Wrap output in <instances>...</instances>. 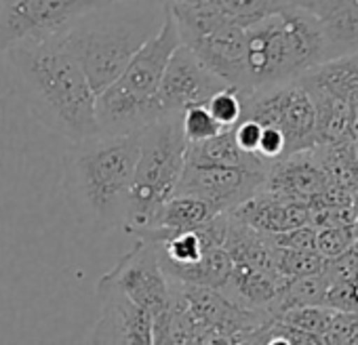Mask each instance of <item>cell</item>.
<instances>
[{
  "label": "cell",
  "mask_w": 358,
  "mask_h": 345,
  "mask_svg": "<svg viewBox=\"0 0 358 345\" xmlns=\"http://www.w3.org/2000/svg\"><path fill=\"white\" fill-rule=\"evenodd\" d=\"M32 116L72 143L99 135L87 76L59 38L20 45L5 53Z\"/></svg>",
  "instance_id": "1"
},
{
  "label": "cell",
  "mask_w": 358,
  "mask_h": 345,
  "mask_svg": "<svg viewBox=\"0 0 358 345\" xmlns=\"http://www.w3.org/2000/svg\"><path fill=\"white\" fill-rule=\"evenodd\" d=\"M162 22V0H122L91 9L62 36V43L80 66L93 93L101 95L120 78Z\"/></svg>",
  "instance_id": "2"
},
{
  "label": "cell",
  "mask_w": 358,
  "mask_h": 345,
  "mask_svg": "<svg viewBox=\"0 0 358 345\" xmlns=\"http://www.w3.org/2000/svg\"><path fill=\"white\" fill-rule=\"evenodd\" d=\"M137 162V133L97 135L72 143L64 154V186L78 217L110 232L124 228Z\"/></svg>",
  "instance_id": "3"
},
{
  "label": "cell",
  "mask_w": 358,
  "mask_h": 345,
  "mask_svg": "<svg viewBox=\"0 0 358 345\" xmlns=\"http://www.w3.org/2000/svg\"><path fill=\"white\" fill-rule=\"evenodd\" d=\"M247 93L297 82L324 64L316 17L308 9H287L245 28Z\"/></svg>",
  "instance_id": "4"
},
{
  "label": "cell",
  "mask_w": 358,
  "mask_h": 345,
  "mask_svg": "<svg viewBox=\"0 0 358 345\" xmlns=\"http://www.w3.org/2000/svg\"><path fill=\"white\" fill-rule=\"evenodd\" d=\"M182 45L164 5L160 30L137 51L120 78L95 99L99 135H133L160 118L158 89L175 49Z\"/></svg>",
  "instance_id": "5"
},
{
  "label": "cell",
  "mask_w": 358,
  "mask_h": 345,
  "mask_svg": "<svg viewBox=\"0 0 358 345\" xmlns=\"http://www.w3.org/2000/svg\"><path fill=\"white\" fill-rule=\"evenodd\" d=\"M186 147L182 116H164L137 131V162L122 228L127 234H141L175 194L186 168Z\"/></svg>",
  "instance_id": "6"
},
{
  "label": "cell",
  "mask_w": 358,
  "mask_h": 345,
  "mask_svg": "<svg viewBox=\"0 0 358 345\" xmlns=\"http://www.w3.org/2000/svg\"><path fill=\"white\" fill-rule=\"evenodd\" d=\"M166 5V3H164ZM169 7L182 45L228 87L247 93L245 28L205 5Z\"/></svg>",
  "instance_id": "7"
},
{
  "label": "cell",
  "mask_w": 358,
  "mask_h": 345,
  "mask_svg": "<svg viewBox=\"0 0 358 345\" xmlns=\"http://www.w3.org/2000/svg\"><path fill=\"white\" fill-rule=\"evenodd\" d=\"M241 120H253L259 126L278 129L285 137V156L316 147V110L299 82L241 93Z\"/></svg>",
  "instance_id": "8"
},
{
  "label": "cell",
  "mask_w": 358,
  "mask_h": 345,
  "mask_svg": "<svg viewBox=\"0 0 358 345\" xmlns=\"http://www.w3.org/2000/svg\"><path fill=\"white\" fill-rule=\"evenodd\" d=\"M95 7L97 0H0V55L64 36Z\"/></svg>",
  "instance_id": "9"
},
{
  "label": "cell",
  "mask_w": 358,
  "mask_h": 345,
  "mask_svg": "<svg viewBox=\"0 0 358 345\" xmlns=\"http://www.w3.org/2000/svg\"><path fill=\"white\" fill-rule=\"evenodd\" d=\"M101 280L116 286L133 303L145 309L154 318V326L171 316L175 288L158 263L154 244L137 240V244L122 255Z\"/></svg>",
  "instance_id": "10"
},
{
  "label": "cell",
  "mask_w": 358,
  "mask_h": 345,
  "mask_svg": "<svg viewBox=\"0 0 358 345\" xmlns=\"http://www.w3.org/2000/svg\"><path fill=\"white\" fill-rule=\"evenodd\" d=\"M266 172L230 166L186 164L175 194L192 196L211 205L217 213H230L264 190Z\"/></svg>",
  "instance_id": "11"
},
{
  "label": "cell",
  "mask_w": 358,
  "mask_h": 345,
  "mask_svg": "<svg viewBox=\"0 0 358 345\" xmlns=\"http://www.w3.org/2000/svg\"><path fill=\"white\" fill-rule=\"evenodd\" d=\"M228 85L209 72L192 51L179 45L171 55L162 82L158 89V112L164 116H182L190 108L207 105L213 95L224 91Z\"/></svg>",
  "instance_id": "12"
},
{
  "label": "cell",
  "mask_w": 358,
  "mask_h": 345,
  "mask_svg": "<svg viewBox=\"0 0 358 345\" xmlns=\"http://www.w3.org/2000/svg\"><path fill=\"white\" fill-rule=\"evenodd\" d=\"M99 320L91 345H154V318L116 286L97 280Z\"/></svg>",
  "instance_id": "13"
},
{
  "label": "cell",
  "mask_w": 358,
  "mask_h": 345,
  "mask_svg": "<svg viewBox=\"0 0 358 345\" xmlns=\"http://www.w3.org/2000/svg\"><path fill=\"white\" fill-rule=\"evenodd\" d=\"M329 186L314 149H308L272 162L266 170L264 192L308 203Z\"/></svg>",
  "instance_id": "14"
},
{
  "label": "cell",
  "mask_w": 358,
  "mask_h": 345,
  "mask_svg": "<svg viewBox=\"0 0 358 345\" xmlns=\"http://www.w3.org/2000/svg\"><path fill=\"white\" fill-rule=\"evenodd\" d=\"M228 215L264 236H276L301 226H310V213L306 203L276 196L264 190L241 207H236L234 211H230Z\"/></svg>",
  "instance_id": "15"
},
{
  "label": "cell",
  "mask_w": 358,
  "mask_h": 345,
  "mask_svg": "<svg viewBox=\"0 0 358 345\" xmlns=\"http://www.w3.org/2000/svg\"><path fill=\"white\" fill-rule=\"evenodd\" d=\"M310 13L320 30L324 64L358 55V0H314Z\"/></svg>",
  "instance_id": "16"
},
{
  "label": "cell",
  "mask_w": 358,
  "mask_h": 345,
  "mask_svg": "<svg viewBox=\"0 0 358 345\" xmlns=\"http://www.w3.org/2000/svg\"><path fill=\"white\" fill-rule=\"evenodd\" d=\"M217 215H224V213H217L205 200L173 194L160 207V211L154 215L152 223L141 234H137L135 238L141 242L160 244V242L171 240L173 236H179L184 232H192V230L205 226L207 221H211Z\"/></svg>",
  "instance_id": "17"
},
{
  "label": "cell",
  "mask_w": 358,
  "mask_h": 345,
  "mask_svg": "<svg viewBox=\"0 0 358 345\" xmlns=\"http://www.w3.org/2000/svg\"><path fill=\"white\" fill-rule=\"evenodd\" d=\"M282 286L285 278H280L278 274L253 270L247 265H234L220 295L238 309L268 311L272 316Z\"/></svg>",
  "instance_id": "18"
},
{
  "label": "cell",
  "mask_w": 358,
  "mask_h": 345,
  "mask_svg": "<svg viewBox=\"0 0 358 345\" xmlns=\"http://www.w3.org/2000/svg\"><path fill=\"white\" fill-rule=\"evenodd\" d=\"M186 164L192 166H230V168H245L266 172L268 164L251 154H245L232 135V129L224 131L222 135L203 141V143H188L186 147Z\"/></svg>",
  "instance_id": "19"
},
{
  "label": "cell",
  "mask_w": 358,
  "mask_h": 345,
  "mask_svg": "<svg viewBox=\"0 0 358 345\" xmlns=\"http://www.w3.org/2000/svg\"><path fill=\"white\" fill-rule=\"evenodd\" d=\"M299 82L352 103L358 99V55L320 64L301 76Z\"/></svg>",
  "instance_id": "20"
},
{
  "label": "cell",
  "mask_w": 358,
  "mask_h": 345,
  "mask_svg": "<svg viewBox=\"0 0 358 345\" xmlns=\"http://www.w3.org/2000/svg\"><path fill=\"white\" fill-rule=\"evenodd\" d=\"M199 3L213 9L222 17L234 22L236 26L249 28L251 24L287 9L310 11L314 0H199Z\"/></svg>",
  "instance_id": "21"
},
{
  "label": "cell",
  "mask_w": 358,
  "mask_h": 345,
  "mask_svg": "<svg viewBox=\"0 0 358 345\" xmlns=\"http://www.w3.org/2000/svg\"><path fill=\"white\" fill-rule=\"evenodd\" d=\"M327 291H329V278L324 274L285 280V286L272 309V318L276 320L280 314L297 307H324Z\"/></svg>",
  "instance_id": "22"
},
{
  "label": "cell",
  "mask_w": 358,
  "mask_h": 345,
  "mask_svg": "<svg viewBox=\"0 0 358 345\" xmlns=\"http://www.w3.org/2000/svg\"><path fill=\"white\" fill-rule=\"evenodd\" d=\"M272 257H274V272L285 280L316 276L322 274L324 270V259L316 251H289V249L274 247Z\"/></svg>",
  "instance_id": "23"
},
{
  "label": "cell",
  "mask_w": 358,
  "mask_h": 345,
  "mask_svg": "<svg viewBox=\"0 0 358 345\" xmlns=\"http://www.w3.org/2000/svg\"><path fill=\"white\" fill-rule=\"evenodd\" d=\"M333 314L335 311L329 307H297V309H289L280 314L276 320L285 326L322 337L333 320Z\"/></svg>",
  "instance_id": "24"
},
{
  "label": "cell",
  "mask_w": 358,
  "mask_h": 345,
  "mask_svg": "<svg viewBox=\"0 0 358 345\" xmlns=\"http://www.w3.org/2000/svg\"><path fill=\"white\" fill-rule=\"evenodd\" d=\"M182 129H184V137L188 143H203V141H209L226 131V129H222V124L211 116V112L205 105L186 110L182 114Z\"/></svg>",
  "instance_id": "25"
},
{
  "label": "cell",
  "mask_w": 358,
  "mask_h": 345,
  "mask_svg": "<svg viewBox=\"0 0 358 345\" xmlns=\"http://www.w3.org/2000/svg\"><path fill=\"white\" fill-rule=\"evenodd\" d=\"M205 108L211 112V116L226 131L234 129L241 122V116H243V99H241V93L234 87H226L224 91L213 95Z\"/></svg>",
  "instance_id": "26"
},
{
  "label": "cell",
  "mask_w": 358,
  "mask_h": 345,
  "mask_svg": "<svg viewBox=\"0 0 358 345\" xmlns=\"http://www.w3.org/2000/svg\"><path fill=\"white\" fill-rule=\"evenodd\" d=\"M354 234L352 228H320L316 230V253L324 259L331 261L339 255H343L352 244H354Z\"/></svg>",
  "instance_id": "27"
},
{
  "label": "cell",
  "mask_w": 358,
  "mask_h": 345,
  "mask_svg": "<svg viewBox=\"0 0 358 345\" xmlns=\"http://www.w3.org/2000/svg\"><path fill=\"white\" fill-rule=\"evenodd\" d=\"M358 328V311H335L322 335V345H343Z\"/></svg>",
  "instance_id": "28"
},
{
  "label": "cell",
  "mask_w": 358,
  "mask_h": 345,
  "mask_svg": "<svg viewBox=\"0 0 358 345\" xmlns=\"http://www.w3.org/2000/svg\"><path fill=\"white\" fill-rule=\"evenodd\" d=\"M274 247L289 249V251H316V228L314 226H301L276 236H270Z\"/></svg>",
  "instance_id": "29"
},
{
  "label": "cell",
  "mask_w": 358,
  "mask_h": 345,
  "mask_svg": "<svg viewBox=\"0 0 358 345\" xmlns=\"http://www.w3.org/2000/svg\"><path fill=\"white\" fill-rule=\"evenodd\" d=\"M234 141L236 145L251 156H257V147H259V139H262V126L253 120H241L234 129H232ZM259 158V156H257Z\"/></svg>",
  "instance_id": "30"
},
{
  "label": "cell",
  "mask_w": 358,
  "mask_h": 345,
  "mask_svg": "<svg viewBox=\"0 0 358 345\" xmlns=\"http://www.w3.org/2000/svg\"><path fill=\"white\" fill-rule=\"evenodd\" d=\"M350 284H352V297H354V303H356V307H358V276H356L354 280H350Z\"/></svg>",
  "instance_id": "31"
},
{
  "label": "cell",
  "mask_w": 358,
  "mask_h": 345,
  "mask_svg": "<svg viewBox=\"0 0 358 345\" xmlns=\"http://www.w3.org/2000/svg\"><path fill=\"white\" fill-rule=\"evenodd\" d=\"M352 234H354V240H358V207H356V217L352 223Z\"/></svg>",
  "instance_id": "32"
},
{
  "label": "cell",
  "mask_w": 358,
  "mask_h": 345,
  "mask_svg": "<svg viewBox=\"0 0 358 345\" xmlns=\"http://www.w3.org/2000/svg\"><path fill=\"white\" fill-rule=\"evenodd\" d=\"M97 3L99 5H110V3H122V0H97ZM162 3H164V0H162Z\"/></svg>",
  "instance_id": "33"
},
{
  "label": "cell",
  "mask_w": 358,
  "mask_h": 345,
  "mask_svg": "<svg viewBox=\"0 0 358 345\" xmlns=\"http://www.w3.org/2000/svg\"><path fill=\"white\" fill-rule=\"evenodd\" d=\"M354 247H356V251H358V240H356V242H354Z\"/></svg>",
  "instance_id": "34"
}]
</instances>
